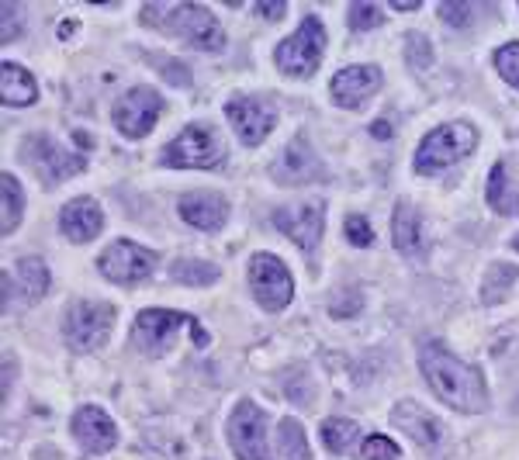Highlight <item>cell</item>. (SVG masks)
<instances>
[{
    "label": "cell",
    "instance_id": "6da1fadb",
    "mask_svg": "<svg viewBox=\"0 0 519 460\" xmlns=\"http://www.w3.org/2000/svg\"><path fill=\"white\" fill-rule=\"evenodd\" d=\"M419 371L430 381V388L436 391L443 405L457 412H468V416H478L488 405V391H485V377L475 364H464L443 343H423L419 346Z\"/></svg>",
    "mask_w": 519,
    "mask_h": 460
},
{
    "label": "cell",
    "instance_id": "7a4b0ae2",
    "mask_svg": "<svg viewBox=\"0 0 519 460\" xmlns=\"http://www.w3.org/2000/svg\"><path fill=\"white\" fill-rule=\"evenodd\" d=\"M142 18H146L153 28H160V32L173 35V39L191 42L194 49L218 52L225 42L218 18L201 4H173V7L149 4V7H142Z\"/></svg>",
    "mask_w": 519,
    "mask_h": 460
},
{
    "label": "cell",
    "instance_id": "3957f363",
    "mask_svg": "<svg viewBox=\"0 0 519 460\" xmlns=\"http://www.w3.org/2000/svg\"><path fill=\"white\" fill-rule=\"evenodd\" d=\"M478 146V132L468 122H447L440 128H433L416 149V170L423 177H436L447 167H454L457 160L471 156Z\"/></svg>",
    "mask_w": 519,
    "mask_h": 460
},
{
    "label": "cell",
    "instance_id": "277c9868",
    "mask_svg": "<svg viewBox=\"0 0 519 460\" xmlns=\"http://www.w3.org/2000/svg\"><path fill=\"white\" fill-rule=\"evenodd\" d=\"M111 322H115V308L108 301H73L63 315L66 346L77 353L97 350V346L108 343Z\"/></svg>",
    "mask_w": 519,
    "mask_h": 460
},
{
    "label": "cell",
    "instance_id": "5b68a950",
    "mask_svg": "<svg viewBox=\"0 0 519 460\" xmlns=\"http://www.w3.org/2000/svg\"><path fill=\"white\" fill-rule=\"evenodd\" d=\"M225 149L212 125H187L177 139L163 149V163L180 170H215Z\"/></svg>",
    "mask_w": 519,
    "mask_h": 460
},
{
    "label": "cell",
    "instance_id": "8992f818",
    "mask_svg": "<svg viewBox=\"0 0 519 460\" xmlns=\"http://www.w3.org/2000/svg\"><path fill=\"white\" fill-rule=\"evenodd\" d=\"M322 49H326V28L319 18H305L291 39L277 45V70L288 77H312L322 63Z\"/></svg>",
    "mask_w": 519,
    "mask_h": 460
},
{
    "label": "cell",
    "instance_id": "52a82bcc",
    "mask_svg": "<svg viewBox=\"0 0 519 460\" xmlns=\"http://www.w3.org/2000/svg\"><path fill=\"white\" fill-rule=\"evenodd\" d=\"M250 288L267 312H281L295 298V281L274 253H257L250 260Z\"/></svg>",
    "mask_w": 519,
    "mask_h": 460
},
{
    "label": "cell",
    "instance_id": "ba28073f",
    "mask_svg": "<svg viewBox=\"0 0 519 460\" xmlns=\"http://www.w3.org/2000/svg\"><path fill=\"white\" fill-rule=\"evenodd\" d=\"M229 443L239 460H270L267 416L253 402H239L229 416Z\"/></svg>",
    "mask_w": 519,
    "mask_h": 460
},
{
    "label": "cell",
    "instance_id": "9c48e42d",
    "mask_svg": "<svg viewBox=\"0 0 519 460\" xmlns=\"http://www.w3.org/2000/svg\"><path fill=\"white\" fill-rule=\"evenodd\" d=\"M153 267H156V253L139 243H129V239L111 243L108 250L101 253V260H97V270L115 284L146 281V277L153 274Z\"/></svg>",
    "mask_w": 519,
    "mask_h": 460
},
{
    "label": "cell",
    "instance_id": "30bf717a",
    "mask_svg": "<svg viewBox=\"0 0 519 460\" xmlns=\"http://www.w3.org/2000/svg\"><path fill=\"white\" fill-rule=\"evenodd\" d=\"M163 97L153 87H132L122 101L115 104V128L125 139H142V135L153 132V125L160 122Z\"/></svg>",
    "mask_w": 519,
    "mask_h": 460
},
{
    "label": "cell",
    "instance_id": "8fae6325",
    "mask_svg": "<svg viewBox=\"0 0 519 460\" xmlns=\"http://www.w3.org/2000/svg\"><path fill=\"white\" fill-rule=\"evenodd\" d=\"M21 156H25L28 167L39 173L42 180H49V184L84 173V156H73L66 153V149H59L49 135H32V139L25 142V153Z\"/></svg>",
    "mask_w": 519,
    "mask_h": 460
},
{
    "label": "cell",
    "instance_id": "7c38bea8",
    "mask_svg": "<svg viewBox=\"0 0 519 460\" xmlns=\"http://www.w3.org/2000/svg\"><path fill=\"white\" fill-rule=\"evenodd\" d=\"M322 201H305V205H288L274 211V225L281 236H288L302 253H315L322 239Z\"/></svg>",
    "mask_w": 519,
    "mask_h": 460
},
{
    "label": "cell",
    "instance_id": "4fadbf2b",
    "mask_svg": "<svg viewBox=\"0 0 519 460\" xmlns=\"http://www.w3.org/2000/svg\"><path fill=\"white\" fill-rule=\"evenodd\" d=\"M225 115H229L232 128H236V135L246 146H260L277 125L274 108L257 101V97H232V101L225 104Z\"/></svg>",
    "mask_w": 519,
    "mask_h": 460
},
{
    "label": "cell",
    "instance_id": "5bb4252c",
    "mask_svg": "<svg viewBox=\"0 0 519 460\" xmlns=\"http://www.w3.org/2000/svg\"><path fill=\"white\" fill-rule=\"evenodd\" d=\"M191 315L170 312V308H146L135 319V343L146 353H163L173 343V336L180 333V326H191Z\"/></svg>",
    "mask_w": 519,
    "mask_h": 460
},
{
    "label": "cell",
    "instance_id": "9a60e30c",
    "mask_svg": "<svg viewBox=\"0 0 519 460\" xmlns=\"http://www.w3.org/2000/svg\"><path fill=\"white\" fill-rule=\"evenodd\" d=\"M274 177L281 180V184H312V180L326 177V170H322V160L315 156L312 142H308L305 135H295V139L284 146V153L277 156Z\"/></svg>",
    "mask_w": 519,
    "mask_h": 460
},
{
    "label": "cell",
    "instance_id": "2e32d148",
    "mask_svg": "<svg viewBox=\"0 0 519 460\" xmlns=\"http://www.w3.org/2000/svg\"><path fill=\"white\" fill-rule=\"evenodd\" d=\"M73 436H77V443L87 454H108L118 440L115 422H111V416L104 409H97V405H84V409L73 416Z\"/></svg>",
    "mask_w": 519,
    "mask_h": 460
},
{
    "label": "cell",
    "instance_id": "e0dca14e",
    "mask_svg": "<svg viewBox=\"0 0 519 460\" xmlns=\"http://www.w3.org/2000/svg\"><path fill=\"white\" fill-rule=\"evenodd\" d=\"M381 87L378 66H346L333 77V101L340 108H360L367 97H374Z\"/></svg>",
    "mask_w": 519,
    "mask_h": 460
},
{
    "label": "cell",
    "instance_id": "ac0fdd59",
    "mask_svg": "<svg viewBox=\"0 0 519 460\" xmlns=\"http://www.w3.org/2000/svg\"><path fill=\"white\" fill-rule=\"evenodd\" d=\"M104 229V211L94 198H73L59 211V232L70 243H90Z\"/></svg>",
    "mask_w": 519,
    "mask_h": 460
},
{
    "label": "cell",
    "instance_id": "d6986e66",
    "mask_svg": "<svg viewBox=\"0 0 519 460\" xmlns=\"http://www.w3.org/2000/svg\"><path fill=\"white\" fill-rule=\"evenodd\" d=\"M180 218L201 232H218L229 218V201L215 191H191L180 198Z\"/></svg>",
    "mask_w": 519,
    "mask_h": 460
},
{
    "label": "cell",
    "instance_id": "ffe728a7",
    "mask_svg": "<svg viewBox=\"0 0 519 460\" xmlns=\"http://www.w3.org/2000/svg\"><path fill=\"white\" fill-rule=\"evenodd\" d=\"M485 198L499 215H519V160H499L488 173Z\"/></svg>",
    "mask_w": 519,
    "mask_h": 460
},
{
    "label": "cell",
    "instance_id": "44dd1931",
    "mask_svg": "<svg viewBox=\"0 0 519 460\" xmlns=\"http://www.w3.org/2000/svg\"><path fill=\"white\" fill-rule=\"evenodd\" d=\"M391 236H395V250L402 256H423L426 250V225L423 215H419L412 205H398L395 208V222H391Z\"/></svg>",
    "mask_w": 519,
    "mask_h": 460
},
{
    "label": "cell",
    "instance_id": "7402d4cb",
    "mask_svg": "<svg viewBox=\"0 0 519 460\" xmlns=\"http://www.w3.org/2000/svg\"><path fill=\"white\" fill-rule=\"evenodd\" d=\"M0 97H4L7 108H28L39 97V87H35L32 73L18 63H4L0 66Z\"/></svg>",
    "mask_w": 519,
    "mask_h": 460
},
{
    "label": "cell",
    "instance_id": "603a6c76",
    "mask_svg": "<svg viewBox=\"0 0 519 460\" xmlns=\"http://www.w3.org/2000/svg\"><path fill=\"white\" fill-rule=\"evenodd\" d=\"M395 426L402 429L405 436H412L416 443H423V447H433L436 436H440V426L430 419V412H423L416 402H402L395 405Z\"/></svg>",
    "mask_w": 519,
    "mask_h": 460
},
{
    "label": "cell",
    "instance_id": "cb8c5ba5",
    "mask_svg": "<svg viewBox=\"0 0 519 460\" xmlns=\"http://www.w3.org/2000/svg\"><path fill=\"white\" fill-rule=\"evenodd\" d=\"M0 191H4V205H0V232L11 236L21 225V205H25V194H21V184L14 180V173H4L0 177Z\"/></svg>",
    "mask_w": 519,
    "mask_h": 460
},
{
    "label": "cell",
    "instance_id": "d4e9b609",
    "mask_svg": "<svg viewBox=\"0 0 519 460\" xmlns=\"http://www.w3.org/2000/svg\"><path fill=\"white\" fill-rule=\"evenodd\" d=\"M277 447H281L284 460H312V450H308L302 422L291 419V416L281 419V426H277Z\"/></svg>",
    "mask_w": 519,
    "mask_h": 460
},
{
    "label": "cell",
    "instance_id": "484cf974",
    "mask_svg": "<svg viewBox=\"0 0 519 460\" xmlns=\"http://www.w3.org/2000/svg\"><path fill=\"white\" fill-rule=\"evenodd\" d=\"M322 440L333 454H350L353 443L360 440V429L350 419H326L322 422Z\"/></svg>",
    "mask_w": 519,
    "mask_h": 460
},
{
    "label": "cell",
    "instance_id": "4316f807",
    "mask_svg": "<svg viewBox=\"0 0 519 460\" xmlns=\"http://www.w3.org/2000/svg\"><path fill=\"white\" fill-rule=\"evenodd\" d=\"M18 281L21 288H25L28 301H39L42 294L49 291V267H45L42 260H35V256H28V260L18 263Z\"/></svg>",
    "mask_w": 519,
    "mask_h": 460
},
{
    "label": "cell",
    "instance_id": "83f0119b",
    "mask_svg": "<svg viewBox=\"0 0 519 460\" xmlns=\"http://www.w3.org/2000/svg\"><path fill=\"white\" fill-rule=\"evenodd\" d=\"M519 270L509 267V263H495L492 270H488L485 284H481V298H485V305H499L502 298H506V291L516 284Z\"/></svg>",
    "mask_w": 519,
    "mask_h": 460
},
{
    "label": "cell",
    "instance_id": "f1b7e54d",
    "mask_svg": "<svg viewBox=\"0 0 519 460\" xmlns=\"http://www.w3.org/2000/svg\"><path fill=\"white\" fill-rule=\"evenodd\" d=\"M170 274H173V281L194 284V288L218 281V267H215V263H208V260H177L170 267Z\"/></svg>",
    "mask_w": 519,
    "mask_h": 460
},
{
    "label": "cell",
    "instance_id": "f546056e",
    "mask_svg": "<svg viewBox=\"0 0 519 460\" xmlns=\"http://www.w3.org/2000/svg\"><path fill=\"white\" fill-rule=\"evenodd\" d=\"M385 21L378 4H367V0H353L350 4V28L353 32H367V28H378Z\"/></svg>",
    "mask_w": 519,
    "mask_h": 460
},
{
    "label": "cell",
    "instance_id": "4dcf8cb0",
    "mask_svg": "<svg viewBox=\"0 0 519 460\" xmlns=\"http://www.w3.org/2000/svg\"><path fill=\"white\" fill-rule=\"evenodd\" d=\"M495 70L502 73V80H509L519 90V42H509L495 52Z\"/></svg>",
    "mask_w": 519,
    "mask_h": 460
},
{
    "label": "cell",
    "instance_id": "1f68e13d",
    "mask_svg": "<svg viewBox=\"0 0 519 460\" xmlns=\"http://www.w3.org/2000/svg\"><path fill=\"white\" fill-rule=\"evenodd\" d=\"M343 232H346V239L357 246V250H367V246L374 243V229H371V222H367L364 215H350V218H346Z\"/></svg>",
    "mask_w": 519,
    "mask_h": 460
},
{
    "label": "cell",
    "instance_id": "d6a6232c",
    "mask_svg": "<svg viewBox=\"0 0 519 460\" xmlns=\"http://www.w3.org/2000/svg\"><path fill=\"white\" fill-rule=\"evenodd\" d=\"M364 460H402V450H398V443H391L388 436H367Z\"/></svg>",
    "mask_w": 519,
    "mask_h": 460
},
{
    "label": "cell",
    "instance_id": "836d02e7",
    "mask_svg": "<svg viewBox=\"0 0 519 460\" xmlns=\"http://www.w3.org/2000/svg\"><path fill=\"white\" fill-rule=\"evenodd\" d=\"M440 18L447 21L450 28H468L471 25V4H464V0H443L440 4Z\"/></svg>",
    "mask_w": 519,
    "mask_h": 460
},
{
    "label": "cell",
    "instance_id": "e575fe53",
    "mask_svg": "<svg viewBox=\"0 0 519 460\" xmlns=\"http://www.w3.org/2000/svg\"><path fill=\"white\" fill-rule=\"evenodd\" d=\"M284 11H288V7H284L281 0H274V4H257V14H260V18H281Z\"/></svg>",
    "mask_w": 519,
    "mask_h": 460
},
{
    "label": "cell",
    "instance_id": "d590c367",
    "mask_svg": "<svg viewBox=\"0 0 519 460\" xmlns=\"http://www.w3.org/2000/svg\"><path fill=\"white\" fill-rule=\"evenodd\" d=\"M395 11H419V0H391Z\"/></svg>",
    "mask_w": 519,
    "mask_h": 460
},
{
    "label": "cell",
    "instance_id": "8d00e7d4",
    "mask_svg": "<svg viewBox=\"0 0 519 460\" xmlns=\"http://www.w3.org/2000/svg\"><path fill=\"white\" fill-rule=\"evenodd\" d=\"M371 135H378V139H388V135H391L388 122H374V125H371Z\"/></svg>",
    "mask_w": 519,
    "mask_h": 460
},
{
    "label": "cell",
    "instance_id": "74e56055",
    "mask_svg": "<svg viewBox=\"0 0 519 460\" xmlns=\"http://www.w3.org/2000/svg\"><path fill=\"white\" fill-rule=\"evenodd\" d=\"M73 32H77V21H63V25H59V39H70Z\"/></svg>",
    "mask_w": 519,
    "mask_h": 460
},
{
    "label": "cell",
    "instance_id": "f35d334b",
    "mask_svg": "<svg viewBox=\"0 0 519 460\" xmlns=\"http://www.w3.org/2000/svg\"><path fill=\"white\" fill-rule=\"evenodd\" d=\"M77 146H80V149L90 146V135H87V132H77Z\"/></svg>",
    "mask_w": 519,
    "mask_h": 460
},
{
    "label": "cell",
    "instance_id": "ab89813d",
    "mask_svg": "<svg viewBox=\"0 0 519 460\" xmlns=\"http://www.w3.org/2000/svg\"><path fill=\"white\" fill-rule=\"evenodd\" d=\"M513 250H519V236H516V239H513Z\"/></svg>",
    "mask_w": 519,
    "mask_h": 460
}]
</instances>
